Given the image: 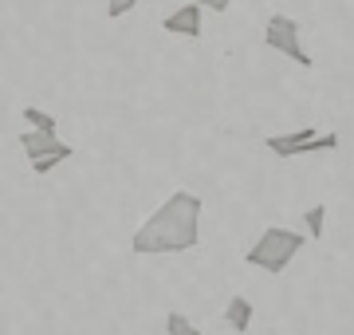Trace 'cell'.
I'll return each mask as SVG.
<instances>
[{
  "instance_id": "6da1fadb",
  "label": "cell",
  "mask_w": 354,
  "mask_h": 335,
  "mask_svg": "<svg viewBox=\"0 0 354 335\" xmlns=\"http://www.w3.org/2000/svg\"><path fill=\"white\" fill-rule=\"evenodd\" d=\"M201 209L205 201L189 190L169 194L165 206H158V213L138 225V233L130 237V248L138 257H165V253H189L201 241Z\"/></svg>"
},
{
  "instance_id": "7a4b0ae2",
  "label": "cell",
  "mask_w": 354,
  "mask_h": 335,
  "mask_svg": "<svg viewBox=\"0 0 354 335\" xmlns=\"http://www.w3.org/2000/svg\"><path fill=\"white\" fill-rule=\"evenodd\" d=\"M307 237H299L295 229H283V225H268L260 237H256V245L244 253V260L252 264V269H264V272H283L291 260L299 257V248H304Z\"/></svg>"
},
{
  "instance_id": "3957f363",
  "label": "cell",
  "mask_w": 354,
  "mask_h": 335,
  "mask_svg": "<svg viewBox=\"0 0 354 335\" xmlns=\"http://www.w3.org/2000/svg\"><path fill=\"white\" fill-rule=\"evenodd\" d=\"M20 146H24L28 162H32V174H51L59 162H67V158L75 154L71 142H64L59 134H39V130H24Z\"/></svg>"
},
{
  "instance_id": "277c9868",
  "label": "cell",
  "mask_w": 354,
  "mask_h": 335,
  "mask_svg": "<svg viewBox=\"0 0 354 335\" xmlns=\"http://www.w3.org/2000/svg\"><path fill=\"white\" fill-rule=\"evenodd\" d=\"M264 44L272 48V52L288 55L291 64H299V67H311V64H315V60L304 52V44H299V20H295V16H283V12L268 16Z\"/></svg>"
},
{
  "instance_id": "5b68a950",
  "label": "cell",
  "mask_w": 354,
  "mask_h": 335,
  "mask_svg": "<svg viewBox=\"0 0 354 335\" xmlns=\"http://www.w3.org/2000/svg\"><path fill=\"white\" fill-rule=\"evenodd\" d=\"M264 146L276 158H295V154H315V150H335L339 134L335 130L315 134V127H304V130H291V134H272V138H264Z\"/></svg>"
},
{
  "instance_id": "8992f818",
  "label": "cell",
  "mask_w": 354,
  "mask_h": 335,
  "mask_svg": "<svg viewBox=\"0 0 354 335\" xmlns=\"http://www.w3.org/2000/svg\"><path fill=\"white\" fill-rule=\"evenodd\" d=\"M162 28L169 32V36H189V39H197L201 36V8L197 4H181L177 12H169L162 20Z\"/></svg>"
},
{
  "instance_id": "52a82bcc",
  "label": "cell",
  "mask_w": 354,
  "mask_h": 335,
  "mask_svg": "<svg viewBox=\"0 0 354 335\" xmlns=\"http://www.w3.org/2000/svg\"><path fill=\"white\" fill-rule=\"evenodd\" d=\"M225 320L232 332H248L252 327V300L248 296H232L228 300V308H225Z\"/></svg>"
},
{
  "instance_id": "ba28073f",
  "label": "cell",
  "mask_w": 354,
  "mask_h": 335,
  "mask_svg": "<svg viewBox=\"0 0 354 335\" xmlns=\"http://www.w3.org/2000/svg\"><path fill=\"white\" fill-rule=\"evenodd\" d=\"M24 115V123H28V130H39V134H55V115H48V111H39V107H24L20 111Z\"/></svg>"
},
{
  "instance_id": "9c48e42d",
  "label": "cell",
  "mask_w": 354,
  "mask_h": 335,
  "mask_svg": "<svg viewBox=\"0 0 354 335\" xmlns=\"http://www.w3.org/2000/svg\"><path fill=\"white\" fill-rule=\"evenodd\" d=\"M304 225H307V233H311V237H323V233H327V206H311L304 213Z\"/></svg>"
},
{
  "instance_id": "30bf717a",
  "label": "cell",
  "mask_w": 354,
  "mask_h": 335,
  "mask_svg": "<svg viewBox=\"0 0 354 335\" xmlns=\"http://www.w3.org/2000/svg\"><path fill=\"white\" fill-rule=\"evenodd\" d=\"M165 332L169 335H205V332H197L189 323V316H181V311H169V316H165Z\"/></svg>"
},
{
  "instance_id": "8fae6325",
  "label": "cell",
  "mask_w": 354,
  "mask_h": 335,
  "mask_svg": "<svg viewBox=\"0 0 354 335\" xmlns=\"http://www.w3.org/2000/svg\"><path fill=\"white\" fill-rule=\"evenodd\" d=\"M142 0H106V16L111 20H118V16H127L130 8H138Z\"/></svg>"
},
{
  "instance_id": "7c38bea8",
  "label": "cell",
  "mask_w": 354,
  "mask_h": 335,
  "mask_svg": "<svg viewBox=\"0 0 354 335\" xmlns=\"http://www.w3.org/2000/svg\"><path fill=\"white\" fill-rule=\"evenodd\" d=\"M185 4H197V8H209V12H225V8H232V0H185Z\"/></svg>"
}]
</instances>
